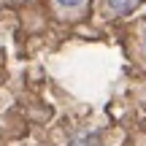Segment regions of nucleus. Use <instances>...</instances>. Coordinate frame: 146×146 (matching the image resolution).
Here are the masks:
<instances>
[{"instance_id":"obj_3","label":"nucleus","mask_w":146,"mask_h":146,"mask_svg":"<svg viewBox=\"0 0 146 146\" xmlns=\"http://www.w3.org/2000/svg\"><path fill=\"white\" fill-rule=\"evenodd\" d=\"M60 5H65V8H76V5H81V3H87V0H57Z\"/></svg>"},{"instance_id":"obj_2","label":"nucleus","mask_w":146,"mask_h":146,"mask_svg":"<svg viewBox=\"0 0 146 146\" xmlns=\"http://www.w3.org/2000/svg\"><path fill=\"white\" fill-rule=\"evenodd\" d=\"M70 146H98V138L89 135V133H81V135L73 138V143H70Z\"/></svg>"},{"instance_id":"obj_1","label":"nucleus","mask_w":146,"mask_h":146,"mask_svg":"<svg viewBox=\"0 0 146 146\" xmlns=\"http://www.w3.org/2000/svg\"><path fill=\"white\" fill-rule=\"evenodd\" d=\"M143 0H106V5H108V11L114 16H130L135 14L138 8H141Z\"/></svg>"},{"instance_id":"obj_4","label":"nucleus","mask_w":146,"mask_h":146,"mask_svg":"<svg viewBox=\"0 0 146 146\" xmlns=\"http://www.w3.org/2000/svg\"><path fill=\"white\" fill-rule=\"evenodd\" d=\"M143 41H146V38H143Z\"/></svg>"}]
</instances>
